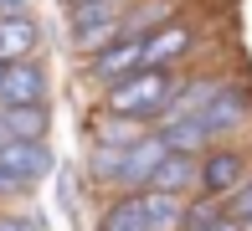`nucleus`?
<instances>
[{"label": "nucleus", "instance_id": "1", "mask_svg": "<svg viewBox=\"0 0 252 231\" xmlns=\"http://www.w3.org/2000/svg\"><path fill=\"white\" fill-rule=\"evenodd\" d=\"M180 77H186V72H175V67H144V72L124 77L119 87L103 92V108L119 113V118H139V123H150V129H155V118L165 113V103L175 98Z\"/></svg>", "mask_w": 252, "mask_h": 231}, {"label": "nucleus", "instance_id": "2", "mask_svg": "<svg viewBox=\"0 0 252 231\" xmlns=\"http://www.w3.org/2000/svg\"><path fill=\"white\" fill-rule=\"evenodd\" d=\"M124 16H129V0H93V5H72L67 10V52L83 62V57L103 52L124 36Z\"/></svg>", "mask_w": 252, "mask_h": 231}, {"label": "nucleus", "instance_id": "3", "mask_svg": "<svg viewBox=\"0 0 252 231\" xmlns=\"http://www.w3.org/2000/svg\"><path fill=\"white\" fill-rule=\"evenodd\" d=\"M134 72H144V36H119L113 46L83 57V77L93 87H103V92L119 87L124 77H134Z\"/></svg>", "mask_w": 252, "mask_h": 231}, {"label": "nucleus", "instance_id": "4", "mask_svg": "<svg viewBox=\"0 0 252 231\" xmlns=\"http://www.w3.org/2000/svg\"><path fill=\"white\" fill-rule=\"evenodd\" d=\"M57 170V154H52V139H5L0 144V175L16 180L21 190L41 185Z\"/></svg>", "mask_w": 252, "mask_h": 231}, {"label": "nucleus", "instance_id": "5", "mask_svg": "<svg viewBox=\"0 0 252 231\" xmlns=\"http://www.w3.org/2000/svg\"><path fill=\"white\" fill-rule=\"evenodd\" d=\"M247 175H252V154L237 144V139L211 144V149L201 154V195H221V201H226Z\"/></svg>", "mask_w": 252, "mask_h": 231}, {"label": "nucleus", "instance_id": "6", "mask_svg": "<svg viewBox=\"0 0 252 231\" xmlns=\"http://www.w3.org/2000/svg\"><path fill=\"white\" fill-rule=\"evenodd\" d=\"M170 159V144L159 134L150 139H139L134 149H124V165H119V180H113V195H139V190H150V175L159 165Z\"/></svg>", "mask_w": 252, "mask_h": 231}, {"label": "nucleus", "instance_id": "7", "mask_svg": "<svg viewBox=\"0 0 252 231\" xmlns=\"http://www.w3.org/2000/svg\"><path fill=\"white\" fill-rule=\"evenodd\" d=\"M201 123L211 129L216 144H226V139H237V134H242L247 123H252V98L242 92V83H232V77H226V87L216 92V103L201 113Z\"/></svg>", "mask_w": 252, "mask_h": 231}, {"label": "nucleus", "instance_id": "8", "mask_svg": "<svg viewBox=\"0 0 252 231\" xmlns=\"http://www.w3.org/2000/svg\"><path fill=\"white\" fill-rule=\"evenodd\" d=\"M0 103H10V108H41V103H52V77H47V67H41V57L10 62Z\"/></svg>", "mask_w": 252, "mask_h": 231}, {"label": "nucleus", "instance_id": "9", "mask_svg": "<svg viewBox=\"0 0 252 231\" xmlns=\"http://www.w3.org/2000/svg\"><path fill=\"white\" fill-rule=\"evenodd\" d=\"M190 46H196V21L175 16V21H165L159 31L144 36V67H175Z\"/></svg>", "mask_w": 252, "mask_h": 231}, {"label": "nucleus", "instance_id": "10", "mask_svg": "<svg viewBox=\"0 0 252 231\" xmlns=\"http://www.w3.org/2000/svg\"><path fill=\"white\" fill-rule=\"evenodd\" d=\"M226 87V77H180L175 98L165 103V113H159L155 123H180V118H201L206 108L216 103V92Z\"/></svg>", "mask_w": 252, "mask_h": 231}, {"label": "nucleus", "instance_id": "11", "mask_svg": "<svg viewBox=\"0 0 252 231\" xmlns=\"http://www.w3.org/2000/svg\"><path fill=\"white\" fill-rule=\"evenodd\" d=\"M150 134H155L150 123H139V118H119V113L98 108V113H93V129H88V144H98V149H134L139 139H150Z\"/></svg>", "mask_w": 252, "mask_h": 231}, {"label": "nucleus", "instance_id": "12", "mask_svg": "<svg viewBox=\"0 0 252 231\" xmlns=\"http://www.w3.org/2000/svg\"><path fill=\"white\" fill-rule=\"evenodd\" d=\"M150 190H159V195H201V154H170L150 175Z\"/></svg>", "mask_w": 252, "mask_h": 231}, {"label": "nucleus", "instance_id": "13", "mask_svg": "<svg viewBox=\"0 0 252 231\" xmlns=\"http://www.w3.org/2000/svg\"><path fill=\"white\" fill-rule=\"evenodd\" d=\"M41 21L36 16H16L0 21V62H26V57H41Z\"/></svg>", "mask_w": 252, "mask_h": 231}, {"label": "nucleus", "instance_id": "14", "mask_svg": "<svg viewBox=\"0 0 252 231\" xmlns=\"http://www.w3.org/2000/svg\"><path fill=\"white\" fill-rule=\"evenodd\" d=\"M180 16V0H129V16H124V36H150L165 21Z\"/></svg>", "mask_w": 252, "mask_h": 231}, {"label": "nucleus", "instance_id": "15", "mask_svg": "<svg viewBox=\"0 0 252 231\" xmlns=\"http://www.w3.org/2000/svg\"><path fill=\"white\" fill-rule=\"evenodd\" d=\"M155 134L170 144V154H206V149L216 144L211 129H206L201 118H180V123H155Z\"/></svg>", "mask_w": 252, "mask_h": 231}, {"label": "nucleus", "instance_id": "16", "mask_svg": "<svg viewBox=\"0 0 252 231\" xmlns=\"http://www.w3.org/2000/svg\"><path fill=\"white\" fill-rule=\"evenodd\" d=\"M186 201H190V195L144 190V226H150V231H186Z\"/></svg>", "mask_w": 252, "mask_h": 231}, {"label": "nucleus", "instance_id": "17", "mask_svg": "<svg viewBox=\"0 0 252 231\" xmlns=\"http://www.w3.org/2000/svg\"><path fill=\"white\" fill-rule=\"evenodd\" d=\"M98 231H150L144 226V190L139 195H113L98 216Z\"/></svg>", "mask_w": 252, "mask_h": 231}, {"label": "nucleus", "instance_id": "18", "mask_svg": "<svg viewBox=\"0 0 252 231\" xmlns=\"http://www.w3.org/2000/svg\"><path fill=\"white\" fill-rule=\"evenodd\" d=\"M119 165H124V149H98V144H88V159H83V170H88V180H93L98 190H108V195H113Z\"/></svg>", "mask_w": 252, "mask_h": 231}, {"label": "nucleus", "instance_id": "19", "mask_svg": "<svg viewBox=\"0 0 252 231\" xmlns=\"http://www.w3.org/2000/svg\"><path fill=\"white\" fill-rule=\"evenodd\" d=\"M226 216V201L221 195H190L186 201V231H206Z\"/></svg>", "mask_w": 252, "mask_h": 231}, {"label": "nucleus", "instance_id": "20", "mask_svg": "<svg viewBox=\"0 0 252 231\" xmlns=\"http://www.w3.org/2000/svg\"><path fill=\"white\" fill-rule=\"evenodd\" d=\"M0 231H47V221L26 205H0Z\"/></svg>", "mask_w": 252, "mask_h": 231}, {"label": "nucleus", "instance_id": "21", "mask_svg": "<svg viewBox=\"0 0 252 231\" xmlns=\"http://www.w3.org/2000/svg\"><path fill=\"white\" fill-rule=\"evenodd\" d=\"M226 216H232V221H242V226L252 231V175L237 185L232 195H226Z\"/></svg>", "mask_w": 252, "mask_h": 231}, {"label": "nucleus", "instance_id": "22", "mask_svg": "<svg viewBox=\"0 0 252 231\" xmlns=\"http://www.w3.org/2000/svg\"><path fill=\"white\" fill-rule=\"evenodd\" d=\"M16 16H36V0H0V21H16Z\"/></svg>", "mask_w": 252, "mask_h": 231}, {"label": "nucleus", "instance_id": "23", "mask_svg": "<svg viewBox=\"0 0 252 231\" xmlns=\"http://www.w3.org/2000/svg\"><path fill=\"white\" fill-rule=\"evenodd\" d=\"M206 231H247L242 221H232V216H221V221H216V226H206Z\"/></svg>", "mask_w": 252, "mask_h": 231}, {"label": "nucleus", "instance_id": "24", "mask_svg": "<svg viewBox=\"0 0 252 231\" xmlns=\"http://www.w3.org/2000/svg\"><path fill=\"white\" fill-rule=\"evenodd\" d=\"M72 5H93V0H62V10H72Z\"/></svg>", "mask_w": 252, "mask_h": 231}, {"label": "nucleus", "instance_id": "25", "mask_svg": "<svg viewBox=\"0 0 252 231\" xmlns=\"http://www.w3.org/2000/svg\"><path fill=\"white\" fill-rule=\"evenodd\" d=\"M5 72H10V62H0V87H5Z\"/></svg>", "mask_w": 252, "mask_h": 231}]
</instances>
